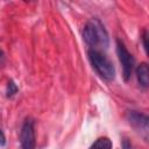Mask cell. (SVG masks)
Masks as SVG:
<instances>
[{
  "label": "cell",
  "instance_id": "3",
  "mask_svg": "<svg viewBox=\"0 0 149 149\" xmlns=\"http://www.w3.org/2000/svg\"><path fill=\"white\" fill-rule=\"evenodd\" d=\"M129 125L147 141L148 133H149V119L146 114L136 112V111H128L126 115Z\"/></svg>",
  "mask_w": 149,
  "mask_h": 149
},
{
  "label": "cell",
  "instance_id": "4",
  "mask_svg": "<svg viewBox=\"0 0 149 149\" xmlns=\"http://www.w3.org/2000/svg\"><path fill=\"white\" fill-rule=\"evenodd\" d=\"M116 52H118L119 61H120V63L122 65V76H123V79H125V81H127L130 78L132 72H133V69H134V57L126 49L123 42L120 41V40L116 41Z\"/></svg>",
  "mask_w": 149,
  "mask_h": 149
},
{
  "label": "cell",
  "instance_id": "11",
  "mask_svg": "<svg viewBox=\"0 0 149 149\" xmlns=\"http://www.w3.org/2000/svg\"><path fill=\"white\" fill-rule=\"evenodd\" d=\"M122 148H123V149H132V144H130V142H129L127 139H123Z\"/></svg>",
  "mask_w": 149,
  "mask_h": 149
},
{
  "label": "cell",
  "instance_id": "9",
  "mask_svg": "<svg viewBox=\"0 0 149 149\" xmlns=\"http://www.w3.org/2000/svg\"><path fill=\"white\" fill-rule=\"evenodd\" d=\"M6 144V137H5V134L2 133V130L0 129V148L5 147Z\"/></svg>",
  "mask_w": 149,
  "mask_h": 149
},
{
  "label": "cell",
  "instance_id": "1",
  "mask_svg": "<svg viewBox=\"0 0 149 149\" xmlns=\"http://www.w3.org/2000/svg\"><path fill=\"white\" fill-rule=\"evenodd\" d=\"M83 40L91 48H95L97 45H101L102 48H107L109 44L108 33L105 29L104 24L97 17L90 20L83 30Z\"/></svg>",
  "mask_w": 149,
  "mask_h": 149
},
{
  "label": "cell",
  "instance_id": "12",
  "mask_svg": "<svg viewBox=\"0 0 149 149\" xmlns=\"http://www.w3.org/2000/svg\"><path fill=\"white\" fill-rule=\"evenodd\" d=\"M5 64V54L2 51V49L0 48V66H2Z\"/></svg>",
  "mask_w": 149,
  "mask_h": 149
},
{
  "label": "cell",
  "instance_id": "10",
  "mask_svg": "<svg viewBox=\"0 0 149 149\" xmlns=\"http://www.w3.org/2000/svg\"><path fill=\"white\" fill-rule=\"evenodd\" d=\"M142 42H143V48L147 52V48H148V44H147V31L144 30L143 31V35H142Z\"/></svg>",
  "mask_w": 149,
  "mask_h": 149
},
{
  "label": "cell",
  "instance_id": "7",
  "mask_svg": "<svg viewBox=\"0 0 149 149\" xmlns=\"http://www.w3.org/2000/svg\"><path fill=\"white\" fill-rule=\"evenodd\" d=\"M113 144L108 137H99L95 142L90 147V149H112Z\"/></svg>",
  "mask_w": 149,
  "mask_h": 149
},
{
  "label": "cell",
  "instance_id": "6",
  "mask_svg": "<svg viewBox=\"0 0 149 149\" xmlns=\"http://www.w3.org/2000/svg\"><path fill=\"white\" fill-rule=\"evenodd\" d=\"M136 77L137 81L142 87H148L149 85V68L147 63H141L136 68Z\"/></svg>",
  "mask_w": 149,
  "mask_h": 149
},
{
  "label": "cell",
  "instance_id": "5",
  "mask_svg": "<svg viewBox=\"0 0 149 149\" xmlns=\"http://www.w3.org/2000/svg\"><path fill=\"white\" fill-rule=\"evenodd\" d=\"M20 142L22 149H36V137H35V127L31 119H27L20 132Z\"/></svg>",
  "mask_w": 149,
  "mask_h": 149
},
{
  "label": "cell",
  "instance_id": "8",
  "mask_svg": "<svg viewBox=\"0 0 149 149\" xmlns=\"http://www.w3.org/2000/svg\"><path fill=\"white\" fill-rule=\"evenodd\" d=\"M19 91V87L16 86V84L13 80H9L7 83V88H6V95L8 98H13Z\"/></svg>",
  "mask_w": 149,
  "mask_h": 149
},
{
  "label": "cell",
  "instance_id": "2",
  "mask_svg": "<svg viewBox=\"0 0 149 149\" xmlns=\"http://www.w3.org/2000/svg\"><path fill=\"white\" fill-rule=\"evenodd\" d=\"M88 57L92 66L97 71V73L105 80L111 81L115 77V68L113 63L107 58L105 54L97 49L88 50Z\"/></svg>",
  "mask_w": 149,
  "mask_h": 149
}]
</instances>
